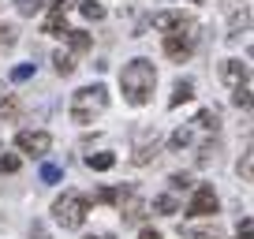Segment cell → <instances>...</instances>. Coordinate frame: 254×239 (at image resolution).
<instances>
[{
  "label": "cell",
  "instance_id": "obj_15",
  "mask_svg": "<svg viewBox=\"0 0 254 239\" xmlns=\"http://www.w3.org/2000/svg\"><path fill=\"white\" fill-rule=\"evenodd\" d=\"M86 165L94 168V172H109V168L116 165V153H109V150H101V153H90V157H86Z\"/></svg>",
  "mask_w": 254,
  "mask_h": 239
},
{
  "label": "cell",
  "instance_id": "obj_9",
  "mask_svg": "<svg viewBox=\"0 0 254 239\" xmlns=\"http://www.w3.org/2000/svg\"><path fill=\"white\" fill-rule=\"evenodd\" d=\"M221 79L228 82V86H247L251 67H247L243 60H224V64H221Z\"/></svg>",
  "mask_w": 254,
  "mask_h": 239
},
{
  "label": "cell",
  "instance_id": "obj_17",
  "mask_svg": "<svg viewBox=\"0 0 254 239\" xmlns=\"http://www.w3.org/2000/svg\"><path fill=\"white\" fill-rule=\"evenodd\" d=\"M53 67H56V75H71L75 71V56L60 49V53H53Z\"/></svg>",
  "mask_w": 254,
  "mask_h": 239
},
{
  "label": "cell",
  "instance_id": "obj_23",
  "mask_svg": "<svg viewBox=\"0 0 254 239\" xmlns=\"http://www.w3.org/2000/svg\"><path fill=\"white\" fill-rule=\"evenodd\" d=\"M187 239H221V228H183Z\"/></svg>",
  "mask_w": 254,
  "mask_h": 239
},
{
  "label": "cell",
  "instance_id": "obj_31",
  "mask_svg": "<svg viewBox=\"0 0 254 239\" xmlns=\"http://www.w3.org/2000/svg\"><path fill=\"white\" fill-rule=\"evenodd\" d=\"M11 41H15V30H11V26H0V45H11Z\"/></svg>",
  "mask_w": 254,
  "mask_h": 239
},
{
  "label": "cell",
  "instance_id": "obj_24",
  "mask_svg": "<svg viewBox=\"0 0 254 239\" xmlns=\"http://www.w3.org/2000/svg\"><path fill=\"white\" fill-rule=\"evenodd\" d=\"M8 172H19V153H4L0 157V176H8Z\"/></svg>",
  "mask_w": 254,
  "mask_h": 239
},
{
  "label": "cell",
  "instance_id": "obj_30",
  "mask_svg": "<svg viewBox=\"0 0 254 239\" xmlns=\"http://www.w3.org/2000/svg\"><path fill=\"white\" fill-rule=\"evenodd\" d=\"M236 236H239V239H254V221H239Z\"/></svg>",
  "mask_w": 254,
  "mask_h": 239
},
{
  "label": "cell",
  "instance_id": "obj_11",
  "mask_svg": "<svg viewBox=\"0 0 254 239\" xmlns=\"http://www.w3.org/2000/svg\"><path fill=\"white\" fill-rule=\"evenodd\" d=\"M183 23H190V19L183 15V11H157V15H153V26H157V30H165V34L180 30Z\"/></svg>",
  "mask_w": 254,
  "mask_h": 239
},
{
  "label": "cell",
  "instance_id": "obj_32",
  "mask_svg": "<svg viewBox=\"0 0 254 239\" xmlns=\"http://www.w3.org/2000/svg\"><path fill=\"white\" fill-rule=\"evenodd\" d=\"M138 239H161V232H153V228H142V232H138Z\"/></svg>",
  "mask_w": 254,
  "mask_h": 239
},
{
  "label": "cell",
  "instance_id": "obj_36",
  "mask_svg": "<svg viewBox=\"0 0 254 239\" xmlns=\"http://www.w3.org/2000/svg\"><path fill=\"white\" fill-rule=\"evenodd\" d=\"M251 60H254V45H251Z\"/></svg>",
  "mask_w": 254,
  "mask_h": 239
},
{
  "label": "cell",
  "instance_id": "obj_34",
  "mask_svg": "<svg viewBox=\"0 0 254 239\" xmlns=\"http://www.w3.org/2000/svg\"><path fill=\"white\" fill-rule=\"evenodd\" d=\"M82 239H112V236H82Z\"/></svg>",
  "mask_w": 254,
  "mask_h": 239
},
{
  "label": "cell",
  "instance_id": "obj_25",
  "mask_svg": "<svg viewBox=\"0 0 254 239\" xmlns=\"http://www.w3.org/2000/svg\"><path fill=\"white\" fill-rule=\"evenodd\" d=\"M60 176H64L60 165H41V183H56Z\"/></svg>",
  "mask_w": 254,
  "mask_h": 239
},
{
  "label": "cell",
  "instance_id": "obj_20",
  "mask_svg": "<svg viewBox=\"0 0 254 239\" xmlns=\"http://www.w3.org/2000/svg\"><path fill=\"white\" fill-rule=\"evenodd\" d=\"M190 138H194V131H190V127H180L172 138H168V146H172V150H187V146H190Z\"/></svg>",
  "mask_w": 254,
  "mask_h": 239
},
{
  "label": "cell",
  "instance_id": "obj_19",
  "mask_svg": "<svg viewBox=\"0 0 254 239\" xmlns=\"http://www.w3.org/2000/svg\"><path fill=\"white\" fill-rule=\"evenodd\" d=\"M0 116H4V120H15L19 116V97H11V94L0 97Z\"/></svg>",
  "mask_w": 254,
  "mask_h": 239
},
{
  "label": "cell",
  "instance_id": "obj_22",
  "mask_svg": "<svg viewBox=\"0 0 254 239\" xmlns=\"http://www.w3.org/2000/svg\"><path fill=\"white\" fill-rule=\"evenodd\" d=\"M79 11H82L86 19H94V23H97V19H105V8L97 4V0H82V4H79Z\"/></svg>",
  "mask_w": 254,
  "mask_h": 239
},
{
  "label": "cell",
  "instance_id": "obj_33",
  "mask_svg": "<svg viewBox=\"0 0 254 239\" xmlns=\"http://www.w3.org/2000/svg\"><path fill=\"white\" fill-rule=\"evenodd\" d=\"M30 236H34V239H45V224H34V228H30Z\"/></svg>",
  "mask_w": 254,
  "mask_h": 239
},
{
  "label": "cell",
  "instance_id": "obj_28",
  "mask_svg": "<svg viewBox=\"0 0 254 239\" xmlns=\"http://www.w3.org/2000/svg\"><path fill=\"white\" fill-rule=\"evenodd\" d=\"M34 75V64H19V67H11V82H26Z\"/></svg>",
  "mask_w": 254,
  "mask_h": 239
},
{
  "label": "cell",
  "instance_id": "obj_29",
  "mask_svg": "<svg viewBox=\"0 0 254 239\" xmlns=\"http://www.w3.org/2000/svg\"><path fill=\"white\" fill-rule=\"evenodd\" d=\"M168 183H172V191H190V176L187 172H176Z\"/></svg>",
  "mask_w": 254,
  "mask_h": 239
},
{
  "label": "cell",
  "instance_id": "obj_16",
  "mask_svg": "<svg viewBox=\"0 0 254 239\" xmlns=\"http://www.w3.org/2000/svg\"><path fill=\"white\" fill-rule=\"evenodd\" d=\"M194 127H202V131H217V127H221V116H217V109H202L198 116H194Z\"/></svg>",
  "mask_w": 254,
  "mask_h": 239
},
{
  "label": "cell",
  "instance_id": "obj_4",
  "mask_svg": "<svg viewBox=\"0 0 254 239\" xmlns=\"http://www.w3.org/2000/svg\"><path fill=\"white\" fill-rule=\"evenodd\" d=\"M194 23H183L180 30H172V34H165V56L168 60H187L190 53H194Z\"/></svg>",
  "mask_w": 254,
  "mask_h": 239
},
{
  "label": "cell",
  "instance_id": "obj_2",
  "mask_svg": "<svg viewBox=\"0 0 254 239\" xmlns=\"http://www.w3.org/2000/svg\"><path fill=\"white\" fill-rule=\"evenodd\" d=\"M86 213H90V198L79 191H64L60 198L53 202V221L67 232H79L86 224Z\"/></svg>",
  "mask_w": 254,
  "mask_h": 239
},
{
  "label": "cell",
  "instance_id": "obj_35",
  "mask_svg": "<svg viewBox=\"0 0 254 239\" xmlns=\"http://www.w3.org/2000/svg\"><path fill=\"white\" fill-rule=\"evenodd\" d=\"M190 4H206V0H190Z\"/></svg>",
  "mask_w": 254,
  "mask_h": 239
},
{
  "label": "cell",
  "instance_id": "obj_14",
  "mask_svg": "<svg viewBox=\"0 0 254 239\" xmlns=\"http://www.w3.org/2000/svg\"><path fill=\"white\" fill-rule=\"evenodd\" d=\"M64 38H67V45H71V53H86V49L94 45V38H90L86 30H67Z\"/></svg>",
  "mask_w": 254,
  "mask_h": 239
},
{
  "label": "cell",
  "instance_id": "obj_7",
  "mask_svg": "<svg viewBox=\"0 0 254 239\" xmlns=\"http://www.w3.org/2000/svg\"><path fill=\"white\" fill-rule=\"evenodd\" d=\"M153 157H157V131H138L131 161H135V165H150Z\"/></svg>",
  "mask_w": 254,
  "mask_h": 239
},
{
  "label": "cell",
  "instance_id": "obj_10",
  "mask_svg": "<svg viewBox=\"0 0 254 239\" xmlns=\"http://www.w3.org/2000/svg\"><path fill=\"white\" fill-rule=\"evenodd\" d=\"M64 11H67V0H53V11H49V19H45V34H53V38H64V34H67Z\"/></svg>",
  "mask_w": 254,
  "mask_h": 239
},
{
  "label": "cell",
  "instance_id": "obj_18",
  "mask_svg": "<svg viewBox=\"0 0 254 239\" xmlns=\"http://www.w3.org/2000/svg\"><path fill=\"white\" fill-rule=\"evenodd\" d=\"M153 209L172 217V213H180V202H176V194H161V198H153Z\"/></svg>",
  "mask_w": 254,
  "mask_h": 239
},
{
  "label": "cell",
  "instance_id": "obj_26",
  "mask_svg": "<svg viewBox=\"0 0 254 239\" xmlns=\"http://www.w3.org/2000/svg\"><path fill=\"white\" fill-rule=\"evenodd\" d=\"M94 198H97V202H105V206H112V202H120V187H101Z\"/></svg>",
  "mask_w": 254,
  "mask_h": 239
},
{
  "label": "cell",
  "instance_id": "obj_5",
  "mask_svg": "<svg viewBox=\"0 0 254 239\" xmlns=\"http://www.w3.org/2000/svg\"><path fill=\"white\" fill-rule=\"evenodd\" d=\"M213 213H217L213 187H209V183L194 187V194H190V202H187V217H213Z\"/></svg>",
  "mask_w": 254,
  "mask_h": 239
},
{
  "label": "cell",
  "instance_id": "obj_12",
  "mask_svg": "<svg viewBox=\"0 0 254 239\" xmlns=\"http://www.w3.org/2000/svg\"><path fill=\"white\" fill-rule=\"evenodd\" d=\"M190 97H194V82L180 79V82H176V90H172V97H168V109H180V105L190 101Z\"/></svg>",
  "mask_w": 254,
  "mask_h": 239
},
{
  "label": "cell",
  "instance_id": "obj_21",
  "mask_svg": "<svg viewBox=\"0 0 254 239\" xmlns=\"http://www.w3.org/2000/svg\"><path fill=\"white\" fill-rule=\"evenodd\" d=\"M232 105L236 109H254V94L247 86H236V94H232Z\"/></svg>",
  "mask_w": 254,
  "mask_h": 239
},
{
  "label": "cell",
  "instance_id": "obj_27",
  "mask_svg": "<svg viewBox=\"0 0 254 239\" xmlns=\"http://www.w3.org/2000/svg\"><path fill=\"white\" fill-rule=\"evenodd\" d=\"M15 8H19V15H38L41 0H15Z\"/></svg>",
  "mask_w": 254,
  "mask_h": 239
},
{
  "label": "cell",
  "instance_id": "obj_13",
  "mask_svg": "<svg viewBox=\"0 0 254 239\" xmlns=\"http://www.w3.org/2000/svg\"><path fill=\"white\" fill-rule=\"evenodd\" d=\"M236 172H239V179H247V183H254V142L243 150V157H239V165H236Z\"/></svg>",
  "mask_w": 254,
  "mask_h": 239
},
{
  "label": "cell",
  "instance_id": "obj_1",
  "mask_svg": "<svg viewBox=\"0 0 254 239\" xmlns=\"http://www.w3.org/2000/svg\"><path fill=\"white\" fill-rule=\"evenodd\" d=\"M120 86H124V97L131 105H146L153 97V86H157V67L146 56H138L120 71Z\"/></svg>",
  "mask_w": 254,
  "mask_h": 239
},
{
  "label": "cell",
  "instance_id": "obj_6",
  "mask_svg": "<svg viewBox=\"0 0 254 239\" xmlns=\"http://www.w3.org/2000/svg\"><path fill=\"white\" fill-rule=\"evenodd\" d=\"M15 146H19L23 153H30V157H41V153H49L53 138H49V131H19V135H15Z\"/></svg>",
  "mask_w": 254,
  "mask_h": 239
},
{
  "label": "cell",
  "instance_id": "obj_3",
  "mask_svg": "<svg viewBox=\"0 0 254 239\" xmlns=\"http://www.w3.org/2000/svg\"><path fill=\"white\" fill-rule=\"evenodd\" d=\"M105 109H109V90H105L101 82L82 86L79 94L71 97V120H75V123H94Z\"/></svg>",
  "mask_w": 254,
  "mask_h": 239
},
{
  "label": "cell",
  "instance_id": "obj_8",
  "mask_svg": "<svg viewBox=\"0 0 254 239\" xmlns=\"http://www.w3.org/2000/svg\"><path fill=\"white\" fill-rule=\"evenodd\" d=\"M120 206H124V221H127V224H138V221L146 217L142 198H135V191H131V187H120Z\"/></svg>",
  "mask_w": 254,
  "mask_h": 239
}]
</instances>
